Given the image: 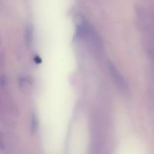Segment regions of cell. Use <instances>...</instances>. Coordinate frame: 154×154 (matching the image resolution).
Returning <instances> with one entry per match:
<instances>
[{"label":"cell","instance_id":"obj_3","mask_svg":"<svg viewBox=\"0 0 154 154\" xmlns=\"http://www.w3.org/2000/svg\"><path fill=\"white\" fill-rule=\"evenodd\" d=\"M37 119H36L35 116L33 115L32 117V120H31V130L32 132H35L37 131Z\"/></svg>","mask_w":154,"mask_h":154},{"label":"cell","instance_id":"obj_2","mask_svg":"<svg viewBox=\"0 0 154 154\" xmlns=\"http://www.w3.org/2000/svg\"><path fill=\"white\" fill-rule=\"evenodd\" d=\"M25 33H26L25 37H26V45H28V46H31L33 42V29L32 26L30 25L27 26L26 29Z\"/></svg>","mask_w":154,"mask_h":154},{"label":"cell","instance_id":"obj_1","mask_svg":"<svg viewBox=\"0 0 154 154\" xmlns=\"http://www.w3.org/2000/svg\"><path fill=\"white\" fill-rule=\"evenodd\" d=\"M108 69H109V72L110 75H111V78H112L113 81H114V83L115 84L117 89H118L120 92H122V93H127V84H126V81H125V79L123 78V75H121V73H120L117 66H116L112 62L108 61Z\"/></svg>","mask_w":154,"mask_h":154}]
</instances>
